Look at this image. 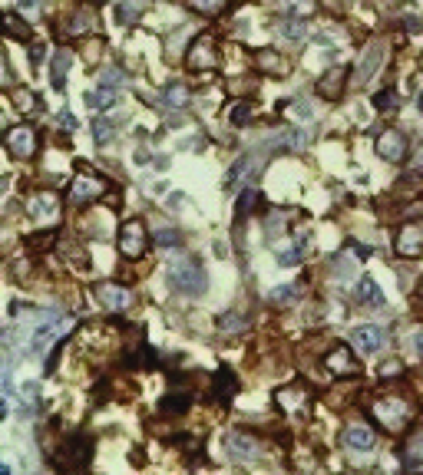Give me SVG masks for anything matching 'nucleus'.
<instances>
[{
    "label": "nucleus",
    "mask_w": 423,
    "mask_h": 475,
    "mask_svg": "<svg viewBox=\"0 0 423 475\" xmlns=\"http://www.w3.org/2000/svg\"><path fill=\"white\" fill-rule=\"evenodd\" d=\"M169 284L185 297H202L209 287V277H205L199 261H175V264H169Z\"/></svg>",
    "instance_id": "nucleus-1"
},
{
    "label": "nucleus",
    "mask_w": 423,
    "mask_h": 475,
    "mask_svg": "<svg viewBox=\"0 0 423 475\" xmlns=\"http://www.w3.org/2000/svg\"><path fill=\"white\" fill-rule=\"evenodd\" d=\"M89 456H93V439L83 436V432H77V436H70L67 442L57 449V456H53V466H57L60 472H73V469H83V466H87Z\"/></svg>",
    "instance_id": "nucleus-2"
},
{
    "label": "nucleus",
    "mask_w": 423,
    "mask_h": 475,
    "mask_svg": "<svg viewBox=\"0 0 423 475\" xmlns=\"http://www.w3.org/2000/svg\"><path fill=\"white\" fill-rule=\"evenodd\" d=\"M347 343H351L361 357H377V353L384 350L387 333L380 330V327H374V323H364V327H354V330H351Z\"/></svg>",
    "instance_id": "nucleus-3"
},
{
    "label": "nucleus",
    "mask_w": 423,
    "mask_h": 475,
    "mask_svg": "<svg viewBox=\"0 0 423 475\" xmlns=\"http://www.w3.org/2000/svg\"><path fill=\"white\" fill-rule=\"evenodd\" d=\"M384 53H387L384 40H374V43L361 53V63H357V69H354V83L357 86H367L370 79L377 77V69L384 67Z\"/></svg>",
    "instance_id": "nucleus-4"
},
{
    "label": "nucleus",
    "mask_w": 423,
    "mask_h": 475,
    "mask_svg": "<svg viewBox=\"0 0 423 475\" xmlns=\"http://www.w3.org/2000/svg\"><path fill=\"white\" fill-rule=\"evenodd\" d=\"M374 152L384 162H400L407 155V135L400 129H384V133L377 135Z\"/></svg>",
    "instance_id": "nucleus-5"
},
{
    "label": "nucleus",
    "mask_w": 423,
    "mask_h": 475,
    "mask_svg": "<svg viewBox=\"0 0 423 475\" xmlns=\"http://www.w3.org/2000/svg\"><path fill=\"white\" fill-rule=\"evenodd\" d=\"M119 251L126 257H143L145 255V228L143 221H126L123 231H119Z\"/></svg>",
    "instance_id": "nucleus-6"
},
{
    "label": "nucleus",
    "mask_w": 423,
    "mask_h": 475,
    "mask_svg": "<svg viewBox=\"0 0 423 475\" xmlns=\"http://www.w3.org/2000/svg\"><path fill=\"white\" fill-rule=\"evenodd\" d=\"M7 149L17 159H30V155L37 152V133L30 125H13L7 133Z\"/></svg>",
    "instance_id": "nucleus-7"
},
{
    "label": "nucleus",
    "mask_w": 423,
    "mask_h": 475,
    "mask_svg": "<svg viewBox=\"0 0 423 475\" xmlns=\"http://www.w3.org/2000/svg\"><path fill=\"white\" fill-rule=\"evenodd\" d=\"M374 416L380 419L387 429H400L404 426V419H407V403L404 399H377Z\"/></svg>",
    "instance_id": "nucleus-8"
},
{
    "label": "nucleus",
    "mask_w": 423,
    "mask_h": 475,
    "mask_svg": "<svg viewBox=\"0 0 423 475\" xmlns=\"http://www.w3.org/2000/svg\"><path fill=\"white\" fill-rule=\"evenodd\" d=\"M27 215L33 221H57V215H60L57 195H50V191H43V195H33V199L27 201Z\"/></svg>",
    "instance_id": "nucleus-9"
},
{
    "label": "nucleus",
    "mask_w": 423,
    "mask_h": 475,
    "mask_svg": "<svg viewBox=\"0 0 423 475\" xmlns=\"http://www.w3.org/2000/svg\"><path fill=\"white\" fill-rule=\"evenodd\" d=\"M97 297L106 311H126V307H133V291H126L119 284H99Z\"/></svg>",
    "instance_id": "nucleus-10"
},
{
    "label": "nucleus",
    "mask_w": 423,
    "mask_h": 475,
    "mask_svg": "<svg viewBox=\"0 0 423 475\" xmlns=\"http://www.w3.org/2000/svg\"><path fill=\"white\" fill-rule=\"evenodd\" d=\"M341 442H344V449H351V452H370V449L377 446V436H374V429H367V426L357 423V426L344 429Z\"/></svg>",
    "instance_id": "nucleus-11"
},
{
    "label": "nucleus",
    "mask_w": 423,
    "mask_h": 475,
    "mask_svg": "<svg viewBox=\"0 0 423 475\" xmlns=\"http://www.w3.org/2000/svg\"><path fill=\"white\" fill-rule=\"evenodd\" d=\"M225 446H229V456L235 462H255L258 459V442L251 436H245V432H231Z\"/></svg>",
    "instance_id": "nucleus-12"
},
{
    "label": "nucleus",
    "mask_w": 423,
    "mask_h": 475,
    "mask_svg": "<svg viewBox=\"0 0 423 475\" xmlns=\"http://www.w3.org/2000/svg\"><path fill=\"white\" fill-rule=\"evenodd\" d=\"M397 251L404 257H417L423 251V228L420 225H407L400 228V238H397Z\"/></svg>",
    "instance_id": "nucleus-13"
},
{
    "label": "nucleus",
    "mask_w": 423,
    "mask_h": 475,
    "mask_svg": "<svg viewBox=\"0 0 423 475\" xmlns=\"http://www.w3.org/2000/svg\"><path fill=\"white\" fill-rule=\"evenodd\" d=\"M347 73L341 67H334V69H327L324 73V79H321V83H317V93L324 96V99H331V103H334V99H341V93H344V83H347Z\"/></svg>",
    "instance_id": "nucleus-14"
},
{
    "label": "nucleus",
    "mask_w": 423,
    "mask_h": 475,
    "mask_svg": "<svg viewBox=\"0 0 423 475\" xmlns=\"http://www.w3.org/2000/svg\"><path fill=\"white\" fill-rule=\"evenodd\" d=\"M103 195V181L93 179V175H79L77 181H73V201L77 205H87V201L99 199Z\"/></svg>",
    "instance_id": "nucleus-15"
},
{
    "label": "nucleus",
    "mask_w": 423,
    "mask_h": 475,
    "mask_svg": "<svg viewBox=\"0 0 423 475\" xmlns=\"http://www.w3.org/2000/svg\"><path fill=\"white\" fill-rule=\"evenodd\" d=\"M215 67V53H211V40L199 37L195 47L189 50V69H211Z\"/></svg>",
    "instance_id": "nucleus-16"
},
{
    "label": "nucleus",
    "mask_w": 423,
    "mask_h": 475,
    "mask_svg": "<svg viewBox=\"0 0 423 475\" xmlns=\"http://www.w3.org/2000/svg\"><path fill=\"white\" fill-rule=\"evenodd\" d=\"M327 370L331 373H337V376H344V373H354L357 370V363H354V357H351V350H347L344 343L341 347H334V350L327 353Z\"/></svg>",
    "instance_id": "nucleus-17"
},
{
    "label": "nucleus",
    "mask_w": 423,
    "mask_h": 475,
    "mask_svg": "<svg viewBox=\"0 0 423 475\" xmlns=\"http://www.w3.org/2000/svg\"><path fill=\"white\" fill-rule=\"evenodd\" d=\"M261 169V162L255 159V155H245L241 162H235L231 165V172H229V185H238V179H241V185H248L251 179H255V172Z\"/></svg>",
    "instance_id": "nucleus-18"
},
{
    "label": "nucleus",
    "mask_w": 423,
    "mask_h": 475,
    "mask_svg": "<svg viewBox=\"0 0 423 475\" xmlns=\"http://www.w3.org/2000/svg\"><path fill=\"white\" fill-rule=\"evenodd\" d=\"M235 386H238V383H235V373L221 367V370L215 373V386H211V393H215L219 403H229V399L235 396Z\"/></svg>",
    "instance_id": "nucleus-19"
},
{
    "label": "nucleus",
    "mask_w": 423,
    "mask_h": 475,
    "mask_svg": "<svg viewBox=\"0 0 423 475\" xmlns=\"http://www.w3.org/2000/svg\"><path fill=\"white\" fill-rule=\"evenodd\" d=\"M185 103H189V86L179 83V79L165 83V89H163V106H169V109H182Z\"/></svg>",
    "instance_id": "nucleus-20"
},
{
    "label": "nucleus",
    "mask_w": 423,
    "mask_h": 475,
    "mask_svg": "<svg viewBox=\"0 0 423 475\" xmlns=\"http://www.w3.org/2000/svg\"><path fill=\"white\" fill-rule=\"evenodd\" d=\"M357 301H361V304H367V307H380V304H384V294H380L377 281L364 277V281L357 284Z\"/></svg>",
    "instance_id": "nucleus-21"
},
{
    "label": "nucleus",
    "mask_w": 423,
    "mask_h": 475,
    "mask_svg": "<svg viewBox=\"0 0 423 475\" xmlns=\"http://www.w3.org/2000/svg\"><path fill=\"white\" fill-rule=\"evenodd\" d=\"M87 103L93 106V109H106V106H116V86L99 83V89L87 93Z\"/></svg>",
    "instance_id": "nucleus-22"
},
{
    "label": "nucleus",
    "mask_w": 423,
    "mask_h": 475,
    "mask_svg": "<svg viewBox=\"0 0 423 475\" xmlns=\"http://www.w3.org/2000/svg\"><path fill=\"white\" fill-rule=\"evenodd\" d=\"M67 69H70V53H63V50H60L57 60H53V79H50V83H53V89H63V86H67Z\"/></svg>",
    "instance_id": "nucleus-23"
},
{
    "label": "nucleus",
    "mask_w": 423,
    "mask_h": 475,
    "mask_svg": "<svg viewBox=\"0 0 423 475\" xmlns=\"http://www.w3.org/2000/svg\"><path fill=\"white\" fill-rule=\"evenodd\" d=\"M278 33H281L285 40H295V43H298V40L308 37V27H304V20H295V17H291V20H285V23L278 27Z\"/></svg>",
    "instance_id": "nucleus-24"
},
{
    "label": "nucleus",
    "mask_w": 423,
    "mask_h": 475,
    "mask_svg": "<svg viewBox=\"0 0 423 475\" xmlns=\"http://www.w3.org/2000/svg\"><path fill=\"white\" fill-rule=\"evenodd\" d=\"M215 327H219L221 333H235V330H241V327H248V320L241 314H221L219 320H215Z\"/></svg>",
    "instance_id": "nucleus-25"
},
{
    "label": "nucleus",
    "mask_w": 423,
    "mask_h": 475,
    "mask_svg": "<svg viewBox=\"0 0 423 475\" xmlns=\"http://www.w3.org/2000/svg\"><path fill=\"white\" fill-rule=\"evenodd\" d=\"M407 466L410 469H423V432L410 442V449H407Z\"/></svg>",
    "instance_id": "nucleus-26"
},
{
    "label": "nucleus",
    "mask_w": 423,
    "mask_h": 475,
    "mask_svg": "<svg viewBox=\"0 0 423 475\" xmlns=\"http://www.w3.org/2000/svg\"><path fill=\"white\" fill-rule=\"evenodd\" d=\"M155 245L159 247H179L182 245V235H179L175 228H159L155 231Z\"/></svg>",
    "instance_id": "nucleus-27"
},
{
    "label": "nucleus",
    "mask_w": 423,
    "mask_h": 475,
    "mask_svg": "<svg viewBox=\"0 0 423 475\" xmlns=\"http://www.w3.org/2000/svg\"><path fill=\"white\" fill-rule=\"evenodd\" d=\"M295 297H298V287L295 284H281V287L271 291V301H275V304H288V301H295Z\"/></svg>",
    "instance_id": "nucleus-28"
},
{
    "label": "nucleus",
    "mask_w": 423,
    "mask_h": 475,
    "mask_svg": "<svg viewBox=\"0 0 423 475\" xmlns=\"http://www.w3.org/2000/svg\"><path fill=\"white\" fill-rule=\"evenodd\" d=\"M278 403H281L285 409H298L304 399H301V390H281V393H278Z\"/></svg>",
    "instance_id": "nucleus-29"
},
{
    "label": "nucleus",
    "mask_w": 423,
    "mask_h": 475,
    "mask_svg": "<svg viewBox=\"0 0 423 475\" xmlns=\"http://www.w3.org/2000/svg\"><path fill=\"white\" fill-rule=\"evenodd\" d=\"M291 116H298V119H304V123H311L314 119V109H311L308 99H298V103H291Z\"/></svg>",
    "instance_id": "nucleus-30"
},
{
    "label": "nucleus",
    "mask_w": 423,
    "mask_h": 475,
    "mask_svg": "<svg viewBox=\"0 0 423 475\" xmlns=\"http://www.w3.org/2000/svg\"><path fill=\"white\" fill-rule=\"evenodd\" d=\"M93 129H97V142L99 145H106V142H113V123H106V119H97V125H93Z\"/></svg>",
    "instance_id": "nucleus-31"
},
{
    "label": "nucleus",
    "mask_w": 423,
    "mask_h": 475,
    "mask_svg": "<svg viewBox=\"0 0 423 475\" xmlns=\"http://www.w3.org/2000/svg\"><path fill=\"white\" fill-rule=\"evenodd\" d=\"M185 406H189V396H179V393H172V399H163V413H182Z\"/></svg>",
    "instance_id": "nucleus-32"
},
{
    "label": "nucleus",
    "mask_w": 423,
    "mask_h": 475,
    "mask_svg": "<svg viewBox=\"0 0 423 475\" xmlns=\"http://www.w3.org/2000/svg\"><path fill=\"white\" fill-rule=\"evenodd\" d=\"M255 199H258V195H255V189H245L238 195V205H235V211H238V215H248V208L255 205Z\"/></svg>",
    "instance_id": "nucleus-33"
},
{
    "label": "nucleus",
    "mask_w": 423,
    "mask_h": 475,
    "mask_svg": "<svg viewBox=\"0 0 423 475\" xmlns=\"http://www.w3.org/2000/svg\"><path fill=\"white\" fill-rule=\"evenodd\" d=\"M199 13H219L221 10V0H189Z\"/></svg>",
    "instance_id": "nucleus-34"
},
{
    "label": "nucleus",
    "mask_w": 423,
    "mask_h": 475,
    "mask_svg": "<svg viewBox=\"0 0 423 475\" xmlns=\"http://www.w3.org/2000/svg\"><path fill=\"white\" fill-rule=\"evenodd\" d=\"M334 271H337V277H354V271H357V261H354V257H347V261H344V257H341V261H337V267H334Z\"/></svg>",
    "instance_id": "nucleus-35"
},
{
    "label": "nucleus",
    "mask_w": 423,
    "mask_h": 475,
    "mask_svg": "<svg viewBox=\"0 0 423 475\" xmlns=\"http://www.w3.org/2000/svg\"><path fill=\"white\" fill-rule=\"evenodd\" d=\"M394 99H397V93H394V89H384V93H377V99H374V103H377V109H394V106H390Z\"/></svg>",
    "instance_id": "nucleus-36"
},
{
    "label": "nucleus",
    "mask_w": 423,
    "mask_h": 475,
    "mask_svg": "<svg viewBox=\"0 0 423 475\" xmlns=\"http://www.w3.org/2000/svg\"><path fill=\"white\" fill-rule=\"evenodd\" d=\"M4 23H7V33H13V37H23V27H20L17 13H7V17H4Z\"/></svg>",
    "instance_id": "nucleus-37"
},
{
    "label": "nucleus",
    "mask_w": 423,
    "mask_h": 475,
    "mask_svg": "<svg viewBox=\"0 0 423 475\" xmlns=\"http://www.w3.org/2000/svg\"><path fill=\"white\" fill-rule=\"evenodd\" d=\"M400 370H404V363H400V360H390V363H384V367H380V376H397Z\"/></svg>",
    "instance_id": "nucleus-38"
},
{
    "label": "nucleus",
    "mask_w": 423,
    "mask_h": 475,
    "mask_svg": "<svg viewBox=\"0 0 423 475\" xmlns=\"http://www.w3.org/2000/svg\"><path fill=\"white\" fill-rule=\"evenodd\" d=\"M245 119H248V106H245V103H238V109L231 113V125H241Z\"/></svg>",
    "instance_id": "nucleus-39"
},
{
    "label": "nucleus",
    "mask_w": 423,
    "mask_h": 475,
    "mask_svg": "<svg viewBox=\"0 0 423 475\" xmlns=\"http://www.w3.org/2000/svg\"><path fill=\"white\" fill-rule=\"evenodd\" d=\"M20 10L30 13V17H37V13H40V0H20Z\"/></svg>",
    "instance_id": "nucleus-40"
},
{
    "label": "nucleus",
    "mask_w": 423,
    "mask_h": 475,
    "mask_svg": "<svg viewBox=\"0 0 423 475\" xmlns=\"http://www.w3.org/2000/svg\"><path fill=\"white\" fill-rule=\"evenodd\" d=\"M304 142H308V139H304L301 133H295V135H288V142L285 145H288V149H304Z\"/></svg>",
    "instance_id": "nucleus-41"
},
{
    "label": "nucleus",
    "mask_w": 423,
    "mask_h": 475,
    "mask_svg": "<svg viewBox=\"0 0 423 475\" xmlns=\"http://www.w3.org/2000/svg\"><path fill=\"white\" fill-rule=\"evenodd\" d=\"M414 350L423 357V330H417V333H414Z\"/></svg>",
    "instance_id": "nucleus-42"
},
{
    "label": "nucleus",
    "mask_w": 423,
    "mask_h": 475,
    "mask_svg": "<svg viewBox=\"0 0 423 475\" xmlns=\"http://www.w3.org/2000/svg\"><path fill=\"white\" fill-rule=\"evenodd\" d=\"M417 159H420V162H417L414 169H417V172H420V175H423V149H420V152H417Z\"/></svg>",
    "instance_id": "nucleus-43"
},
{
    "label": "nucleus",
    "mask_w": 423,
    "mask_h": 475,
    "mask_svg": "<svg viewBox=\"0 0 423 475\" xmlns=\"http://www.w3.org/2000/svg\"><path fill=\"white\" fill-rule=\"evenodd\" d=\"M417 106H420V113H423V89H420V96H417Z\"/></svg>",
    "instance_id": "nucleus-44"
}]
</instances>
